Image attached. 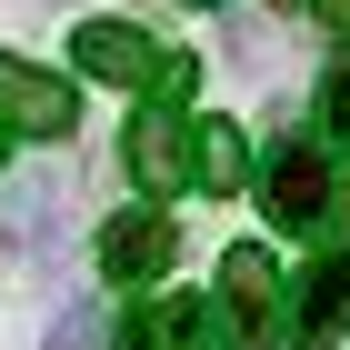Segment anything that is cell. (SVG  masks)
<instances>
[{"label":"cell","mask_w":350,"mask_h":350,"mask_svg":"<svg viewBox=\"0 0 350 350\" xmlns=\"http://www.w3.org/2000/svg\"><path fill=\"white\" fill-rule=\"evenodd\" d=\"M211 330H220V350H270L280 330H291V310H280V260H270L260 241H230Z\"/></svg>","instance_id":"1"},{"label":"cell","mask_w":350,"mask_h":350,"mask_svg":"<svg viewBox=\"0 0 350 350\" xmlns=\"http://www.w3.org/2000/svg\"><path fill=\"white\" fill-rule=\"evenodd\" d=\"M330 150L321 140H300V131H280L270 140V161H260V211L280 220V230H321L330 220Z\"/></svg>","instance_id":"2"},{"label":"cell","mask_w":350,"mask_h":350,"mask_svg":"<svg viewBox=\"0 0 350 350\" xmlns=\"http://www.w3.org/2000/svg\"><path fill=\"white\" fill-rule=\"evenodd\" d=\"M70 120H81V90L51 81L40 60L0 51V131H30V140H70Z\"/></svg>","instance_id":"3"},{"label":"cell","mask_w":350,"mask_h":350,"mask_svg":"<svg viewBox=\"0 0 350 350\" xmlns=\"http://www.w3.org/2000/svg\"><path fill=\"white\" fill-rule=\"evenodd\" d=\"M170 220L150 211V200H140V211H110L100 220V280H120V291H140V280H161L170 270Z\"/></svg>","instance_id":"4"},{"label":"cell","mask_w":350,"mask_h":350,"mask_svg":"<svg viewBox=\"0 0 350 350\" xmlns=\"http://www.w3.org/2000/svg\"><path fill=\"white\" fill-rule=\"evenodd\" d=\"M120 161H131L140 190H190V120L180 110H140L120 131Z\"/></svg>","instance_id":"5"},{"label":"cell","mask_w":350,"mask_h":350,"mask_svg":"<svg viewBox=\"0 0 350 350\" xmlns=\"http://www.w3.org/2000/svg\"><path fill=\"white\" fill-rule=\"evenodd\" d=\"M70 60H81L90 81L140 90L150 70H161V40H150V30H131V21H81V30H70Z\"/></svg>","instance_id":"6"},{"label":"cell","mask_w":350,"mask_h":350,"mask_svg":"<svg viewBox=\"0 0 350 350\" xmlns=\"http://www.w3.org/2000/svg\"><path fill=\"white\" fill-rule=\"evenodd\" d=\"M291 330H300V350H330V340L350 330V250H321V260H310Z\"/></svg>","instance_id":"7"},{"label":"cell","mask_w":350,"mask_h":350,"mask_svg":"<svg viewBox=\"0 0 350 350\" xmlns=\"http://www.w3.org/2000/svg\"><path fill=\"white\" fill-rule=\"evenodd\" d=\"M190 180L200 190H241L250 180V140L230 120H190Z\"/></svg>","instance_id":"8"},{"label":"cell","mask_w":350,"mask_h":350,"mask_svg":"<svg viewBox=\"0 0 350 350\" xmlns=\"http://www.w3.org/2000/svg\"><path fill=\"white\" fill-rule=\"evenodd\" d=\"M200 340H211V291L161 300V350H200Z\"/></svg>","instance_id":"9"},{"label":"cell","mask_w":350,"mask_h":350,"mask_svg":"<svg viewBox=\"0 0 350 350\" xmlns=\"http://www.w3.org/2000/svg\"><path fill=\"white\" fill-rule=\"evenodd\" d=\"M321 120H330V140H350V60H330V81H321Z\"/></svg>","instance_id":"10"},{"label":"cell","mask_w":350,"mask_h":350,"mask_svg":"<svg viewBox=\"0 0 350 350\" xmlns=\"http://www.w3.org/2000/svg\"><path fill=\"white\" fill-rule=\"evenodd\" d=\"M110 350H161V310H131V321L110 330Z\"/></svg>","instance_id":"11"},{"label":"cell","mask_w":350,"mask_h":350,"mask_svg":"<svg viewBox=\"0 0 350 350\" xmlns=\"http://www.w3.org/2000/svg\"><path fill=\"white\" fill-rule=\"evenodd\" d=\"M51 350H90V321H81V310H70V321L51 330Z\"/></svg>","instance_id":"12"},{"label":"cell","mask_w":350,"mask_h":350,"mask_svg":"<svg viewBox=\"0 0 350 350\" xmlns=\"http://www.w3.org/2000/svg\"><path fill=\"white\" fill-rule=\"evenodd\" d=\"M310 10H321V21H330V30H350V0H310Z\"/></svg>","instance_id":"13"},{"label":"cell","mask_w":350,"mask_h":350,"mask_svg":"<svg viewBox=\"0 0 350 350\" xmlns=\"http://www.w3.org/2000/svg\"><path fill=\"white\" fill-rule=\"evenodd\" d=\"M0 161H10V131H0Z\"/></svg>","instance_id":"14"}]
</instances>
